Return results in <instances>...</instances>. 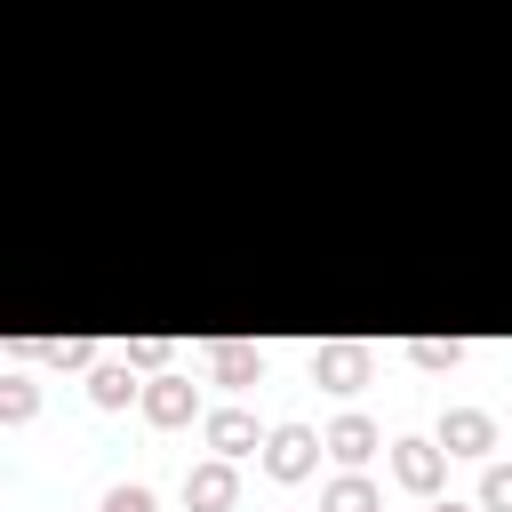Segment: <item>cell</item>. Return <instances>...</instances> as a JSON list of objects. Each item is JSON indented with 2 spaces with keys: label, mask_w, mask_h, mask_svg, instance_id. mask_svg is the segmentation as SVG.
Segmentation results:
<instances>
[{
  "label": "cell",
  "mask_w": 512,
  "mask_h": 512,
  "mask_svg": "<svg viewBox=\"0 0 512 512\" xmlns=\"http://www.w3.org/2000/svg\"><path fill=\"white\" fill-rule=\"evenodd\" d=\"M128 360H136V368H160V360H168V336H128Z\"/></svg>",
  "instance_id": "17"
},
{
  "label": "cell",
  "mask_w": 512,
  "mask_h": 512,
  "mask_svg": "<svg viewBox=\"0 0 512 512\" xmlns=\"http://www.w3.org/2000/svg\"><path fill=\"white\" fill-rule=\"evenodd\" d=\"M320 448H328V440H320L312 424H272L264 448H256V464H264L272 480H312V472H320Z\"/></svg>",
  "instance_id": "1"
},
{
  "label": "cell",
  "mask_w": 512,
  "mask_h": 512,
  "mask_svg": "<svg viewBox=\"0 0 512 512\" xmlns=\"http://www.w3.org/2000/svg\"><path fill=\"white\" fill-rule=\"evenodd\" d=\"M184 504H192V512H232V504H240V472H232V456L192 464V472H184Z\"/></svg>",
  "instance_id": "5"
},
{
  "label": "cell",
  "mask_w": 512,
  "mask_h": 512,
  "mask_svg": "<svg viewBox=\"0 0 512 512\" xmlns=\"http://www.w3.org/2000/svg\"><path fill=\"white\" fill-rule=\"evenodd\" d=\"M384 464H392V480H400L408 496H440V480H448V448H440V440H416V432L392 440Z\"/></svg>",
  "instance_id": "3"
},
{
  "label": "cell",
  "mask_w": 512,
  "mask_h": 512,
  "mask_svg": "<svg viewBox=\"0 0 512 512\" xmlns=\"http://www.w3.org/2000/svg\"><path fill=\"white\" fill-rule=\"evenodd\" d=\"M136 408H144V424H160V432H176V424L208 416V408H200V384H192V376H152Z\"/></svg>",
  "instance_id": "4"
},
{
  "label": "cell",
  "mask_w": 512,
  "mask_h": 512,
  "mask_svg": "<svg viewBox=\"0 0 512 512\" xmlns=\"http://www.w3.org/2000/svg\"><path fill=\"white\" fill-rule=\"evenodd\" d=\"M432 512H472V504H456V496H440V504H432Z\"/></svg>",
  "instance_id": "18"
},
{
  "label": "cell",
  "mask_w": 512,
  "mask_h": 512,
  "mask_svg": "<svg viewBox=\"0 0 512 512\" xmlns=\"http://www.w3.org/2000/svg\"><path fill=\"white\" fill-rule=\"evenodd\" d=\"M440 448L448 456H488L496 448V416L488 408H448L440 416Z\"/></svg>",
  "instance_id": "7"
},
{
  "label": "cell",
  "mask_w": 512,
  "mask_h": 512,
  "mask_svg": "<svg viewBox=\"0 0 512 512\" xmlns=\"http://www.w3.org/2000/svg\"><path fill=\"white\" fill-rule=\"evenodd\" d=\"M480 512H512V464H488L480 472Z\"/></svg>",
  "instance_id": "15"
},
{
  "label": "cell",
  "mask_w": 512,
  "mask_h": 512,
  "mask_svg": "<svg viewBox=\"0 0 512 512\" xmlns=\"http://www.w3.org/2000/svg\"><path fill=\"white\" fill-rule=\"evenodd\" d=\"M96 512H152V488H144V480H120V488H104Z\"/></svg>",
  "instance_id": "16"
},
{
  "label": "cell",
  "mask_w": 512,
  "mask_h": 512,
  "mask_svg": "<svg viewBox=\"0 0 512 512\" xmlns=\"http://www.w3.org/2000/svg\"><path fill=\"white\" fill-rule=\"evenodd\" d=\"M88 400H96V408H128V400H144V384H136V360L120 352V360L88 368Z\"/></svg>",
  "instance_id": "10"
},
{
  "label": "cell",
  "mask_w": 512,
  "mask_h": 512,
  "mask_svg": "<svg viewBox=\"0 0 512 512\" xmlns=\"http://www.w3.org/2000/svg\"><path fill=\"white\" fill-rule=\"evenodd\" d=\"M208 376H216V384H232V392H248V384L264 376V352H256V344H240V336H224V344L208 352Z\"/></svg>",
  "instance_id": "9"
},
{
  "label": "cell",
  "mask_w": 512,
  "mask_h": 512,
  "mask_svg": "<svg viewBox=\"0 0 512 512\" xmlns=\"http://www.w3.org/2000/svg\"><path fill=\"white\" fill-rule=\"evenodd\" d=\"M200 440H208L216 456H232V464H240L248 448H264V432H256L248 408H208V416H200Z\"/></svg>",
  "instance_id": "6"
},
{
  "label": "cell",
  "mask_w": 512,
  "mask_h": 512,
  "mask_svg": "<svg viewBox=\"0 0 512 512\" xmlns=\"http://www.w3.org/2000/svg\"><path fill=\"white\" fill-rule=\"evenodd\" d=\"M320 512H384V488H376L368 472H352V464H344V472L320 488Z\"/></svg>",
  "instance_id": "11"
},
{
  "label": "cell",
  "mask_w": 512,
  "mask_h": 512,
  "mask_svg": "<svg viewBox=\"0 0 512 512\" xmlns=\"http://www.w3.org/2000/svg\"><path fill=\"white\" fill-rule=\"evenodd\" d=\"M320 440H328V456H336V464H352V472H360V464H368V456L384 448V432H376L368 416H336V424H328Z\"/></svg>",
  "instance_id": "8"
},
{
  "label": "cell",
  "mask_w": 512,
  "mask_h": 512,
  "mask_svg": "<svg viewBox=\"0 0 512 512\" xmlns=\"http://www.w3.org/2000/svg\"><path fill=\"white\" fill-rule=\"evenodd\" d=\"M408 360H416L424 376H448V368L464 360V344H456V336H416V344H408Z\"/></svg>",
  "instance_id": "12"
},
{
  "label": "cell",
  "mask_w": 512,
  "mask_h": 512,
  "mask_svg": "<svg viewBox=\"0 0 512 512\" xmlns=\"http://www.w3.org/2000/svg\"><path fill=\"white\" fill-rule=\"evenodd\" d=\"M40 408V384L32 376H0V424H24Z\"/></svg>",
  "instance_id": "13"
},
{
  "label": "cell",
  "mask_w": 512,
  "mask_h": 512,
  "mask_svg": "<svg viewBox=\"0 0 512 512\" xmlns=\"http://www.w3.org/2000/svg\"><path fill=\"white\" fill-rule=\"evenodd\" d=\"M40 352H48L56 368H96V336H48Z\"/></svg>",
  "instance_id": "14"
},
{
  "label": "cell",
  "mask_w": 512,
  "mask_h": 512,
  "mask_svg": "<svg viewBox=\"0 0 512 512\" xmlns=\"http://www.w3.org/2000/svg\"><path fill=\"white\" fill-rule=\"evenodd\" d=\"M376 376V352L360 336H336V344H312V384L320 392H360Z\"/></svg>",
  "instance_id": "2"
}]
</instances>
